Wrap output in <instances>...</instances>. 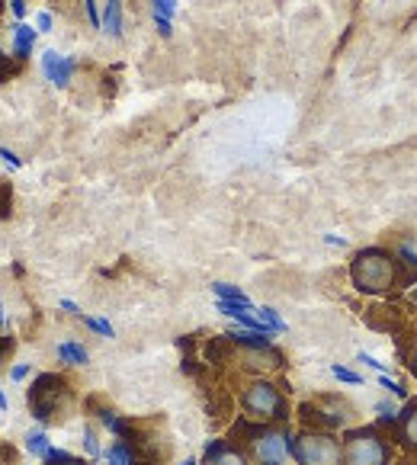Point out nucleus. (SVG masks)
Returning <instances> with one entry per match:
<instances>
[{
  "instance_id": "obj_11",
  "label": "nucleus",
  "mask_w": 417,
  "mask_h": 465,
  "mask_svg": "<svg viewBox=\"0 0 417 465\" xmlns=\"http://www.w3.org/2000/svg\"><path fill=\"white\" fill-rule=\"evenodd\" d=\"M10 29H14V35H10V55H14L20 64H26L29 55L35 52L39 33H35V26H29V23H14Z\"/></svg>"
},
{
  "instance_id": "obj_15",
  "label": "nucleus",
  "mask_w": 417,
  "mask_h": 465,
  "mask_svg": "<svg viewBox=\"0 0 417 465\" xmlns=\"http://www.w3.org/2000/svg\"><path fill=\"white\" fill-rule=\"evenodd\" d=\"M42 465H87V459L71 456L68 450H55V446H52V452L42 459Z\"/></svg>"
},
{
  "instance_id": "obj_4",
  "label": "nucleus",
  "mask_w": 417,
  "mask_h": 465,
  "mask_svg": "<svg viewBox=\"0 0 417 465\" xmlns=\"http://www.w3.org/2000/svg\"><path fill=\"white\" fill-rule=\"evenodd\" d=\"M343 465H395L398 446L379 424L347 427L341 433Z\"/></svg>"
},
{
  "instance_id": "obj_13",
  "label": "nucleus",
  "mask_w": 417,
  "mask_h": 465,
  "mask_svg": "<svg viewBox=\"0 0 417 465\" xmlns=\"http://www.w3.org/2000/svg\"><path fill=\"white\" fill-rule=\"evenodd\" d=\"M58 360H62L65 366H87L90 353H87V347L68 341V343H58Z\"/></svg>"
},
{
  "instance_id": "obj_35",
  "label": "nucleus",
  "mask_w": 417,
  "mask_h": 465,
  "mask_svg": "<svg viewBox=\"0 0 417 465\" xmlns=\"http://www.w3.org/2000/svg\"><path fill=\"white\" fill-rule=\"evenodd\" d=\"M324 241H328V244H334V247H343V238H337V234H328Z\"/></svg>"
},
{
  "instance_id": "obj_14",
  "label": "nucleus",
  "mask_w": 417,
  "mask_h": 465,
  "mask_svg": "<svg viewBox=\"0 0 417 465\" xmlns=\"http://www.w3.org/2000/svg\"><path fill=\"white\" fill-rule=\"evenodd\" d=\"M26 450L33 452V456L45 459L48 452H52V443H48V437H45L42 430H29V433H26Z\"/></svg>"
},
{
  "instance_id": "obj_8",
  "label": "nucleus",
  "mask_w": 417,
  "mask_h": 465,
  "mask_svg": "<svg viewBox=\"0 0 417 465\" xmlns=\"http://www.w3.org/2000/svg\"><path fill=\"white\" fill-rule=\"evenodd\" d=\"M382 430L392 437L398 452H417V395L404 401V408L395 414V420L385 424Z\"/></svg>"
},
{
  "instance_id": "obj_7",
  "label": "nucleus",
  "mask_w": 417,
  "mask_h": 465,
  "mask_svg": "<svg viewBox=\"0 0 417 465\" xmlns=\"http://www.w3.org/2000/svg\"><path fill=\"white\" fill-rule=\"evenodd\" d=\"M289 459L295 465H343L341 437L322 430H299L289 440Z\"/></svg>"
},
{
  "instance_id": "obj_29",
  "label": "nucleus",
  "mask_w": 417,
  "mask_h": 465,
  "mask_svg": "<svg viewBox=\"0 0 417 465\" xmlns=\"http://www.w3.org/2000/svg\"><path fill=\"white\" fill-rule=\"evenodd\" d=\"M26 4L29 0H7V7H10V14L16 16V23H26V14H29Z\"/></svg>"
},
{
  "instance_id": "obj_22",
  "label": "nucleus",
  "mask_w": 417,
  "mask_h": 465,
  "mask_svg": "<svg viewBox=\"0 0 417 465\" xmlns=\"http://www.w3.org/2000/svg\"><path fill=\"white\" fill-rule=\"evenodd\" d=\"M10 205H14V186L7 180H0V222L10 215Z\"/></svg>"
},
{
  "instance_id": "obj_28",
  "label": "nucleus",
  "mask_w": 417,
  "mask_h": 465,
  "mask_svg": "<svg viewBox=\"0 0 417 465\" xmlns=\"http://www.w3.org/2000/svg\"><path fill=\"white\" fill-rule=\"evenodd\" d=\"M52 26H55V20H52V14H48V10H39V14H35V33H52Z\"/></svg>"
},
{
  "instance_id": "obj_26",
  "label": "nucleus",
  "mask_w": 417,
  "mask_h": 465,
  "mask_svg": "<svg viewBox=\"0 0 417 465\" xmlns=\"http://www.w3.org/2000/svg\"><path fill=\"white\" fill-rule=\"evenodd\" d=\"M84 450H87V456H90V459L100 456V440H96V430H94V427H87V430H84Z\"/></svg>"
},
{
  "instance_id": "obj_37",
  "label": "nucleus",
  "mask_w": 417,
  "mask_h": 465,
  "mask_svg": "<svg viewBox=\"0 0 417 465\" xmlns=\"http://www.w3.org/2000/svg\"><path fill=\"white\" fill-rule=\"evenodd\" d=\"M4 452H7V450H4V446H0V465H4Z\"/></svg>"
},
{
  "instance_id": "obj_25",
  "label": "nucleus",
  "mask_w": 417,
  "mask_h": 465,
  "mask_svg": "<svg viewBox=\"0 0 417 465\" xmlns=\"http://www.w3.org/2000/svg\"><path fill=\"white\" fill-rule=\"evenodd\" d=\"M84 324H87L90 331H96V334H103V337H116L113 324H110V322H103V318H84Z\"/></svg>"
},
{
  "instance_id": "obj_1",
  "label": "nucleus",
  "mask_w": 417,
  "mask_h": 465,
  "mask_svg": "<svg viewBox=\"0 0 417 465\" xmlns=\"http://www.w3.org/2000/svg\"><path fill=\"white\" fill-rule=\"evenodd\" d=\"M350 286L353 292L366 295V299H389L398 289H408L417 282V270H411L408 263L398 257V251L392 247H360L350 257Z\"/></svg>"
},
{
  "instance_id": "obj_20",
  "label": "nucleus",
  "mask_w": 417,
  "mask_h": 465,
  "mask_svg": "<svg viewBox=\"0 0 417 465\" xmlns=\"http://www.w3.org/2000/svg\"><path fill=\"white\" fill-rule=\"evenodd\" d=\"M151 14L174 23V16H177V0H151Z\"/></svg>"
},
{
  "instance_id": "obj_32",
  "label": "nucleus",
  "mask_w": 417,
  "mask_h": 465,
  "mask_svg": "<svg viewBox=\"0 0 417 465\" xmlns=\"http://www.w3.org/2000/svg\"><path fill=\"white\" fill-rule=\"evenodd\" d=\"M29 376V366L26 363H16L14 370H10V379H14V382H20V379H26Z\"/></svg>"
},
{
  "instance_id": "obj_30",
  "label": "nucleus",
  "mask_w": 417,
  "mask_h": 465,
  "mask_svg": "<svg viewBox=\"0 0 417 465\" xmlns=\"http://www.w3.org/2000/svg\"><path fill=\"white\" fill-rule=\"evenodd\" d=\"M356 360H360V363H366V366H370V370H376L379 376H385V372H389V366L379 363V360H376V356H372V353H356Z\"/></svg>"
},
{
  "instance_id": "obj_2",
  "label": "nucleus",
  "mask_w": 417,
  "mask_h": 465,
  "mask_svg": "<svg viewBox=\"0 0 417 465\" xmlns=\"http://www.w3.org/2000/svg\"><path fill=\"white\" fill-rule=\"evenodd\" d=\"M228 437L247 452L251 465H286L293 430L289 424H257V420L241 418L234 420Z\"/></svg>"
},
{
  "instance_id": "obj_23",
  "label": "nucleus",
  "mask_w": 417,
  "mask_h": 465,
  "mask_svg": "<svg viewBox=\"0 0 417 465\" xmlns=\"http://www.w3.org/2000/svg\"><path fill=\"white\" fill-rule=\"evenodd\" d=\"M106 459H110V465H135L132 462V452H129V446L125 443H116L110 452H106Z\"/></svg>"
},
{
  "instance_id": "obj_10",
  "label": "nucleus",
  "mask_w": 417,
  "mask_h": 465,
  "mask_svg": "<svg viewBox=\"0 0 417 465\" xmlns=\"http://www.w3.org/2000/svg\"><path fill=\"white\" fill-rule=\"evenodd\" d=\"M39 64H42V74L52 81V87H58V90L71 87V77H74V68H77L74 58H65V55H58L55 48H45Z\"/></svg>"
},
{
  "instance_id": "obj_34",
  "label": "nucleus",
  "mask_w": 417,
  "mask_h": 465,
  "mask_svg": "<svg viewBox=\"0 0 417 465\" xmlns=\"http://www.w3.org/2000/svg\"><path fill=\"white\" fill-rule=\"evenodd\" d=\"M62 308H65V312H71V315H81V308H77L71 299H62Z\"/></svg>"
},
{
  "instance_id": "obj_39",
  "label": "nucleus",
  "mask_w": 417,
  "mask_h": 465,
  "mask_svg": "<svg viewBox=\"0 0 417 465\" xmlns=\"http://www.w3.org/2000/svg\"><path fill=\"white\" fill-rule=\"evenodd\" d=\"M184 465H196V459H186V462Z\"/></svg>"
},
{
  "instance_id": "obj_9",
  "label": "nucleus",
  "mask_w": 417,
  "mask_h": 465,
  "mask_svg": "<svg viewBox=\"0 0 417 465\" xmlns=\"http://www.w3.org/2000/svg\"><path fill=\"white\" fill-rule=\"evenodd\" d=\"M199 465H251V459H247V452L232 437H215L205 443Z\"/></svg>"
},
{
  "instance_id": "obj_40",
  "label": "nucleus",
  "mask_w": 417,
  "mask_h": 465,
  "mask_svg": "<svg viewBox=\"0 0 417 465\" xmlns=\"http://www.w3.org/2000/svg\"><path fill=\"white\" fill-rule=\"evenodd\" d=\"M0 324H4V305H0Z\"/></svg>"
},
{
  "instance_id": "obj_5",
  "label": "nucleus",
  "mask_w": 417,
  "mask_h": 465,
  "mask_svg": "<svg viewBox=\"0 0 417 465\" xmlns=\"http://www.w3.org/2000/svg\"><path fill=\"white\" fill-rule=\"evenodd\" d=\"M241 418L257 420V424H289L293 408H289L286 389L273 382V379H251L244 389L238 391Z\"/></svg>"
},
{
  "instance_id": "obj_16",
  "label": "nucleus",
  "mask_w": 417,
  "mask_h": 465,
  "mask_svg": "<svg viewBox=\"0 0 417 465\" xmlns=\"http://www.w3.org/2000/svg\"><path fill=\"white\" fill-rule=\"evenodd\" d=\"M253 312H257V318H260V322H263V324H267L270 331H280V334H283V331H286V322H283V315H280V312H276V308L263 305V308H253Z\"/></svg>"
},
{
  "instance_id": "obj_27",
  "label": "nucleus",
  "mask_w": 417,
  "mask_h": 465,
  "mask_svg": "<svg viewBox=\"0 0 417 465\" xmlns=\"http://www.w3.org/2000/svg\"><path fill=\"white\" fill-rule=\"evenodd\" d=\"M84 14H87L90 26H94V29H103V14L96 10V0H84Z\"/></svg>"
},
{
  "instance_id": "obj_21",
  "label": "nucleus",
  "mask_w": 417,
  "mask_h": 465,
  "mask_svg": "<svg viewBox=\"0 0 417 465\" xmlns=\"http://www.w3.org/2000/svg\"><path fill=\"white\" fill-rule=\"evenodd\" d=\"M331 376H334L337 382H343V385H362V376H360V372L347 370V366H341V363L331 366Z\"/></svg>"
},
{
  "instance_id": "obj_19",
  "label": "nucleus",
  "mask_w": 417,
  "mask_h": 465,
  "mask_svg": "<svg viewBox=\"0 0 417 465\" xmlns=\"http://www.w3.org/2000/svg\"><path fill=\"white\" fill-rule=\"evenodd\" d=\"M23 71V64L16 62L14 55H4V52H0V84H7L10 77H16Z\"/></svg>"
},
{
  "instance_id": "obj_6",
  "label": "nucleus",
  "mask_w": 417,
  "mask_h": 465,
  "mask_svg": "<svg viewBox=\"0 0 417 465\" xmlns=\"http://www.w3.org/2000/svg\"><path fill=\"white\" fill-rule=\"evenodd\" d=\"M356 408L341 395H315L299 404V427L302 430L341 433L353 427Z\"/></svg>"
},
{
  "instance_id": "obj_12",
  "label": "nucleus",
  "mask_w": 417,
  "mask_h": 465,
  "mask_svg": "<svg viewBox=\"0 0 417 465\" xmlns=\"http://www.w3.org/2000/svg\"><path fill=\"white\" fill-rule=\"evenodd\" d=\"M123 0H106V7H103V33L110 35V39H123Z\"/></svg>"
},
{
  "instance_id": "obj_18",
  "label": "nucleus",
  "mask_w": 417,
  "mask_h": 465,
  "mask_svg": "<svg viewBox=\"0 0 417 465\" xmlns=\"http://www.w3.org/2000/svg\"><path fill=\"white\" fill-rule=\"evenodd\" d=\"M213 292H215V299H228V302H251L244 292H241L238 286H232V282H215Z\"/></svg>"
},
{
  "instance_id": "obj_31",
  "label": "nucleus",
  "mask_w": 417,
  "mask_h": 465,
  "mask_svg": "<svg viewBox=\"0 0 417 465\" xmlns=\"http://www.w3.org/2000/svg\"><path fill=\"white\" fill-rule=\"evenodd\" d=\"M0 158L7 161V164H10V171H20V167H23V161L16 158V154H14V151H10V148H0Z\"/></svg>"
},
{
  "instance_id": "obj_41",
  "label": "nucleus",
  "mask_w": 417,
  "mask_h": 465,
  "mask_svg": "<svg viewBox=\"0 0 417 465\" xmlns=\"http://www.w3.org/2000/svg\"><path fill=\"white\" fill-rule=\"evenodd\" d=\"M414 302H417V292H414Z\"/></svg>"
},
{
  "instance_id": "obj_17",
  "label": "nucleus",
  "mask_w": 417,
  "mask_h": 465,
  "mask_svg": "<svg viewBox=\"0 0 417 465\" xmlns=\"http://www.w3.org/2000/svg\"><path fill=\"white\" fill-rule=\"evenodd\" d=\"M402 356H404V370H408L411 379L417 382V334L408 337V343L402 347Z\"/></svg>"
},
{
  "instance_id": "obj_36",
  "label": "nucleus",
  "mask_w": 417,
  "mask_h": 465,
  "mask_svg": "<svg viewBox=\"0 0 417 465\" xmlns=\"http://www.w3.org/2000/svg\"><path fill=\"white\" fill-rule=\"evenodd\" d=\"M10 408V401H7V395H4V389H0V411H7Z\"/></svg>"
},
{
  "instance_id": "obj_24",
  "label": "nucleus",
  "mask_w": 417,
  "mask_h": 465,
  "mask_svg": "<svg viewBox=\"0 0 417 465\" xmlns=\"http://www.w3.org/2000/svg\"><path fill=\"white\" fill-rule=\"evenodd\" d=\"M379 385H382V389L389 391V395H395V398H402V401H408V389H404V385H398L395 379L389 376V372H385V376H379Z\"/></svg>"
},
{
  "instance_id": "obj_3",
  "label": "nucleus",
  "mask_w": 417,
  "mask_h": 465,
  "mask_svg": "<svg viewBox=\"0 0 417 465\" xmlns=\"http://www.w3.org/2000/svg\"><path fill=\"white\" fill-rule=\"evenodd\" d=\"M26 404L33 418L45 427H62L74 414V389L58 372H42L26 391Z\"/></svg>"
},
{
  "instance_id": "obj_38",
  "label": "nucleus",
  "mask_w": 417,
  "mask_h": 465,
  "mask_svg": "<svg viewBox=\"0 0 417 465\" xmlns=\"http://www.w3.org/2000/svg\"><path fill=\"white\" fill-rule=\"evenodd\" d=\"M4 7H7V0H0V14H4Z\"/></svg>"
},
{
  "instance_id": "obj_33",
  "label": "nucleus",
  "mask_w": 417,
  "mask_h": 465,
  "mask_svg": "<svg viewBox=\"0 0 417 465\" xmlns=\"http://www.w3.org/2000/svg\"><path fill=\"white\" fill-rule=\"evenodd\" d=\"M395 465H417V452H398Z\"/></svg>"
}]
</instances>
